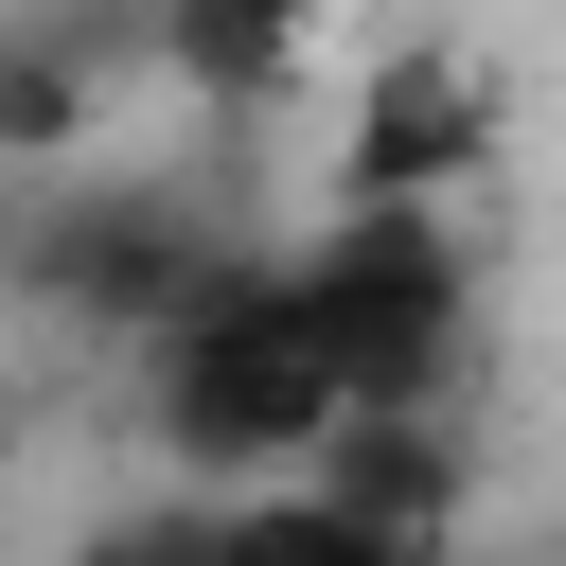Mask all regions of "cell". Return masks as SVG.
I'll list each match as a JSON object with an SVG mask.
<instances>
[{
    "label": "cell",
    "instance_id": "obj_5",
    "mask_svg": "<svg viewBox=\"0 0 566 566\" xmlns=\"http://www.w3.org/2000/svg\"><path fill=\"white\" fill-rule=\"evenodd\" d=\"M301 53H318V0H159V35H142V71L195 124H283Z\"/></svg>",
    "mask_w": 566,
    "mask_h": 566
},
{
    "label": "cell",
    "instance_id": "obj_3",
    "mask_svg": "<svg viewBox=\"0 0 566 566\" xmlns=\"http://www.w3.org/2000/svg\"><path fill=\"white\" fill-rule=\"evenodd\" d=\"M283 265H301L354 407H442L460 389V354H478V230L442 195H336Z\"/></svg>",
    "mask_w": 566,
    "mask_h": 566
},
{
    "label": "cell",
    "instance_id": "obj_9",
    "mask_svg": "<svg viewBox=\"0 0 566 566\" xmlns=\"http://www.w3.org/2000/svg\"><path fill=\"white\" fill-rule=\"evenodd\" d=\"M0 248H18V177H0Z\"/></svg>",
    "mask_w": 566,
    "mask_h": 566
},
{
    "label": "cell",
    "instance_id": "obj_4",
    "mask_svg": "<svg viewBox=\"0 0 566 566\" xmlns=\"http://www.w3.org/2000/svg\"><path fill=\"white\" fill-rule=\"evenodd\" d=\"M478 177H495V71L442 35H389L336 106V195H442L460 212Z\"/></svg>",
    "mask_w": 566,
    "mask_h": 566
},
{
    "label": "cell",
    "instance_id": "obj_1",
    "mask_svg": "<svg viewBox=\"0 0 566 566\" xmlns=\"http://www.w3.org/2000/svg\"><path fill=\"white\" fill-rule=\"evenodd\" d=\"M142 407H159V460H177L195 495H265V478H301V460L354 424V371H336L301 265H283V248H230V265L177 301V336L142 354Z\"/></svg>",
    "mask_w": 566,
    "mask_h": 566
},
{
    "label": "cell",
    "instance_id": "obj_8",
    "mask_svg": "<svg viewBox=\"0 0 566 566\" xmlns=\"http://www.w3.org/2000/svg\"><path fill=\"white\" fill-rule=\"evenodd\" d=\"M71 566H230V495H124V513H88V548Z\"/></svg>",
    "mask_w": 566,
    "mask_h": 566
},
{
    "label": "cell",
    "instance_id": "obj_6",
    "mask_svg": "<svg viewBox=\"0 0 566 566\" xmlns=\"http://www.w3.org/2000/svg\"><path fill=\"white\" fill-rule=\"evenodd\" d=\"M301 478H318V495H354V513H371V531H407V548H460V513H478V442H460L442 407H354Z\"/></svg>",
    "mask_w": 566,
    "mask_h": 566
},
{
    "label": "cell",
    "instance_id": "obj_2",
    "mask_svg": "<svg viewBox=\"0 0 566 566\" xmlns=\"http://www.w3.org/2000/svg\"><path fill=\"white\" fill-rule=\"evenodd\" d=\"M230 248H248V230H230V195H195L177 159H71V177H35V195H18L0 301H18V318H53V336H124V354H159V336H177V301H195Z\"/></svg>",
    "mask_w": 566,
    "mask_h": 566
},
{
    "label": "cell",
    "instance_id": "obj_7",
    "mask_svg": "<svg viewBox=\"0 0 566 566\" xmlns=\"http://www.w3.org/2000/svg\"><path fill=\"white\" fill-rule=\"evenodd\" d=\"M230 566H460V548H407V531H371L354 495L265 478V495H230Z\"/></svg>",
    "mask_w": 566,
    "mask_h": 566
}]
</instances>
